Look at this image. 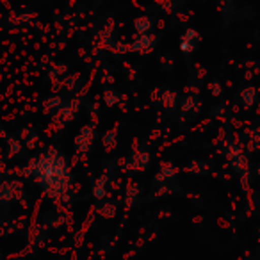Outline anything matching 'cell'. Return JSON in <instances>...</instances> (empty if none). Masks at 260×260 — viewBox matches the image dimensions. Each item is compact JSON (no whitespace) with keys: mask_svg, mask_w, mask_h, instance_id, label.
Instances as JSON below:
<instances>
[{"mask_svg":"<svg viewBox=\"0 0 260 260\" xmlns=\"http://www.w3.org/2000/svg\"><path fill=\"white\" fill-rule=\"evenodd\" d=\"M104 182H105V177H102L100 180L96 182V185H94V196H96V198H102V196H104Z\"/></svg>","mask_w":260,"mask_h":260,"instance_id":"277c9868","label":"cell"},{"mask_svg":"<svg viewBox=\"0 0 260 260\" xmlns=\"http://www.w3.org/2000/svg\"><path fill=\"white\" fill-rule=\"evenodd\" d=\"M255 89H253V87H248V89H244L242 91V100H244V105H251L253 102H255Z\"/></svg>","mask_w":260,"mask_h":260,"instance_id":"3957f363","label":"cell"},{"mask_svg":"<svg viewBox=\"0 0 260 260\" xmlns=\"http://www.w3.org/2000/svg\"><path fill=\"white\" fill-rule=\"evenodd\" d=\"M105 100H107V105H114L118 102V94L112 93V91H107L105 93Z\"/></svg>","mask_w":260,"mask_h":260,"instance_id":"8992f818","label":"cell"},{"mask_svg":"<svg viewBox=\"0 0 260 260\" xmlns=\"http://www.w3.org/2000/svg\"><path fill=\"white\" fill-rule=\"evenodd\" d=\"M91 141H93V128H91V126H84L79 139H77V145H79L80 150H87L91 145Z\"/></svg>","mask_w":260,"mask_h":260,"instance_id":"6da1fadb","label":"cell"},{"mask_svg":"<svg viewBox=\"0 0 260 260\" xmlns=\"http://www.w3.org/2000/svg\"><path fill=\"white\" fill-rule=\"evenodd\" d=\"M136 27H138L139 32H148L150 27H152V22H150V18L143 16V18H138V20H136Z\"/></svg>","mask_w":260,"mask_h":260,"instance_id":"7a4b0ae2","label":"cell"},{"mask_svg":"<svg viewBox=\"0 0 260 260\" xmlns=\"http://www.w3.org/2000/svg\"><path fill=\"white\" fill-rule=\"evenodd\" d=\"M162 100H164V105H166V107H173V104H175V94L168 91V93L162 96Z\"/></svg>","mask_w":260,"mask_h":260,"instance_id":"5b68a950","label":"cell"}]
</instances>
